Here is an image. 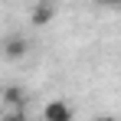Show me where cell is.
Here are the masks:
<instances>
[{"label":"cell","mask_w":121,"mask_h":121,"mask_svg":"<svg viewBox=\"0 0 121 121\" xmlns=\"http://www.w3.org/2000/svg\"><path fill=\"white\" fill-rule=\"evenodd\" d=\"M101 7H121V0H98Z\"/></svg>","instance_id":"cell-6"},{"label":"cell","mask_w":121,"mask_h":121,"mask_svg":"<svg viewBox=\"0 0 121 121\" xmlns=\"http://www.w3.org/2000/svg\"><path fill=\"white\" fill-rule=\"evenodd\" d=\"M23 49H26V46H23V39H17V36H13V39L7 43V56H10V59H17V56H23Z\"/></svg>","instance_id":"cell-4"},{"label":"cell","mask_w":121,"mask_h":121,"mask_svg":"<svg viewBox=\"0 0 121 121\" xmlns=\"http://www.w3.org/2000/svg\"><path fill=\"white\" fill-rule=\"evenodd\" d=\"M52 17H56V3H52V0H39V3L33 7V13H30V20L36 23V26H46Z\"/></svg>","instance_id":"cell-2"},{"label":"cell","mask_w":121,"mask_h":121,"mask_svg":"<svg viewBox=\"0 0 121 121\" xmlns=\"http://www.w3.org/2000/svg\"><path fill=\"white\" fill-rule=\"evenodd\" d=\"M92 121H115L111 115H98V118H92Z\"/></svg>","instance_id":"cell-7"},{"label":"cell","mask_w":121,"mask_h":121,"mask_svg":"<svg viewBox=\"0 0 121 121\" xmlns=\"http://www.w3.org/2000/svg\"><path fill=\"white\" fill-rule=\"evenodd\" d=\"M3 101H7V105H23V88L10 85V88L3 92Z\"/></svg>","instance_id":"cell-3"},{"label":"cell","mask_w":121,"mask_h":121,"mask_svg":"<svg viewBox=\"0 0 121 121\" xmlns=\"http://www.w3.org/2000/svg\"><path fill=\"white\" fill-rule=\"evenodd\" d=\"M3 121H30V118H26V111H7Z\"/></svg>","instance_id":"cell-5"},{"label":"cell","mask_w":121,"mask_h":121,"mask_svg":"<svg viewBox=\"0 0 121 121\" xmlns=\"http://www.w3.org/2000/svg\"><path fill=\"white\" fill-rule=\"evenodd\" d=\"M43 121H72V105H65L62 98H52L43 108Z\"/></svg>","instance_id":"cell-1"}]
</instances>
